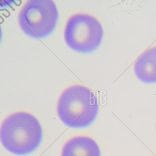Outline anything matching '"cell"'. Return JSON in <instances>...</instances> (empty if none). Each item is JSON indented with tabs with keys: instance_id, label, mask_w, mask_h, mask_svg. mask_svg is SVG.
Listing matches in <instances>:
<instances>
[{
	"instance_id": "cell-1",
	"label": "cell",
	"mask_w": 156,
	"mask_h": 156,
	"mask_svg": "<svg viewBox=\"0 0 156 156\" xmlns=\"http://www.w3.org/2000/svg\"><path fill=\"white\" fill-rule=\"evenodd\" d=\"M42 129L38 121L26 112H16L2 122L0 139L8 151L24 155L34 151L42 139Z\"/></svg>"
},
{
	"instance_id": "cell-2",
	"label": "cell",
	"mask_w": 156,
	"mask_h": 156,
	"mask_svg": "<svg viewBox=\"0 0 156 156\" xmlns=\"http://www.w3.org/2000/svg\"><path fill=\"white\" fill-rule=\"evenodd\" d=\"M57 112L60 120L67 126L73 128L87 127L98 115L97 98L94 93L86 87L71 86L61 94Z\"/></svg>"
},
{
	"instance_id": "cell-3",
	"label": "cell",
	"mask_w": 156,
	"mask_h": 156,
	"mask_svg": "<svg viewBox=\"0 0 156 156\" xmlns=\"http://www.w3.org/2000/svg\"><path fill=\"white\" fill-rule=\"evenodd\" d=\"M58 18V12L54 1L30 0L20 10L18 23L27 35L41 38L52 32Z\"/></svg>"
},
{
	"instance_id": "cell-4",
	"label": "cell",
	"mask_w": 156,
	"mask_h": 156,
	"mask_svg": "<svg viewBox=\"0 0 156 156\" xmlns=\"http://www.w3.org/2000/svg\"><path fill=\"white\" fill-rule=\"evenodd\" d=\"M103 29L94 17L83 13L72 15L67 21L64 38L73 50L88 53L96 50L101 43Z\"/></svg>"
},
{
	"instance_id": "cell-5",
	"label": "cell",
	"mask_w": 156,
	"mask_h": 156,
	"mask_svg": "<svg viewBox=\"0 0 156 156\" xmlns=\"http://www.w3.org/2000/svg\"><path fill=\"white\" fill-rule=\"evenodd\" d=\"M61 156H101L98 144L87 136H76L63 146Z\"/></svg>"
},
{
	"instance_id": "cell-6",
	"label": "cell",
	"mask_w": 156,
	"mask_h": 156,
	"mask_svg": "<svg viewBox=\"0 0 156 156\" xmlns=\"http://www.w3.org/2000/svg\"><path fill=\"white\" fill-rule=\"evenodd\" d=\"M134 71L142 82H156V46L145 51L137 58L134 64Z\"/></svg>"
}]
</instances>
